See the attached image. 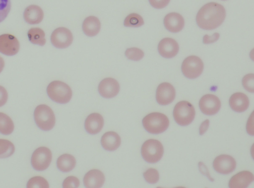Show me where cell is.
<instances>
[{"label":"cell","mask_w":254,"mask_h":188,"mask_svg":"<svg viewBox=\"0 0 254 188\" xmlns=\"http://www.w3.org/2000/svg\"><path fill=\"white\" fill-rule=\"evenodd\" d=\"M226 11L224 6L211 2L204 5L196 16L197 25L204 30H212L219 26L224 21Z\"/></svg>","instance_id":"1"},{"label":"cell","mask_w":254,"mask_h":188,"mask_svg":"<svg viewBox=\"0 0 254 188\" xmlns=\"http://www.w3.org/2000/svg\"><path fill=\"white\" fill-rule=\"evenodd\" d=\"M145 129L152 134H159L165 131L169 127V120L164 114L154 112L146 115L142 120Z\"/></svg>","instance_id":"2"},{"label":"cell","mask_w":254,"mask_h":188,"mask_svg":"<svg viewBox=\"0 0 254 188\" xmlns=\"http://www.w3.org/2000/svg\"><path fill=\"white\" fill-rule=\"evenodd\" d=\"M47 93L52 100L60 104L68 103L72 95L70 87L64 82L59 80L52 81L48 85Z\"/></svg>","instance_id":"3"},{"label":"cell","mask_w":254,"mask_h":188,"mask_svg":"<svg viewBox=\"0 0 254 188\" xmlns=\"http://www.w3.org/2000/svg\"><path fill=\"white\" fill-rule=\"evenodd\" d=\"M34 117L36 124L43 130H50L55 125L54 113L52 109L46 105L41 104L36 107Z\"/></svg>","instance_id":"4"},{"label":"cell","mask_w":254,"mask_h":188,"mask_svg":"<svg viewBox=\"0 0 254 188\" xmlns=\"http://www.w3.org/2000/svg\"><path fill=\"white\" fill-rule=\"evenodd\" d=\"M195 114L193 105L186 101L178 102L175 105L173 111L175 122L181 126L190 125L194 120Z\"/></svg>","instance_id":"5"},{"label":"cell","mask_w":254,"mask_h":188,"mask_svg":"<svg viewBox=\"0 0 254 188\" xmlns=\"http://www.w3.org/2000/svg\"><path fill=\"white\" fill-rule=\"evenodd\" d=\"M164 148L158 140L150 139L145 141L141 148V154L144 160L149 163H155L162 158Z\"/></svg>","instance_id":"6"},{"label":"cell","mask_w":254,"mask_h":188,"mask_svg":"<svg viewBox=\"0 0 254 188\" xmlns=\"http://www.w3.org/2000/svg\"><path fill=\"white\" fill-rule=\"evenodd\" d=\"M181 68L185 77L189 79H194L200 75L202 72L203 63L199 57L190 56L184 60Z\"/></svg>","instance_id":"7"},{"label":"cell","mask_w":254,"mask_h":188,"mask_svg":"<svg viewBox=\"0 0 254 188\" xmlns=\"http://www.w3.org/2000/svg\"><path fill=\"white\" fill-rule=\"evenodd\" d=\"M52 158V152L48 148L40 147L37 148L32 155V166L36 171H44L49 166Z\"/></svg>","instance_id":"8"},{"label":"cell","mask_w":254,"mask_h":188,"mask_svg":"<svg viewBox=\"0 0 254 188\" xmlns=\"http://www.w3.org/2000/svg\"><path fill=\"white\" fill-rule=\"evenodd\" d=\"M73 36L70 31L65 27H59L52 32L51 36V42L57 48L64 49L67 48L72 43Z\"/></svg>","instance_id":"9"},{"label":"cell","mask_w":254,"mask_h":188,"mask_svg":"<svg viewBox=\"0 0 254 188\" xmlns=\"http://www.w3.org/2000/svg\"><path fill=\"white\" fill-rule=\"evenodd\" d=\"M199 107L204 114L208 116L214 115L219 111L221 102L216 96L213 94H206L200 99Z\"/></svg>","instance_id":"10"},{"label":"cell","mask_w":254,"mask_h":188,"mask_svg":"<svg viewBox=\"0 0 254 188\" xmlns=\"http://www.w3.org/2000/svg\"><path fill=\"white\" fill-rule=\"evenodd\" d=\"M20 48L19 42L13 35L4 34L0 36V53L6 56L16 55Z\"/></svg>","instance_id":"11"},{"label":"cell","mask_w":254,"mask_h":188,"mask_svg":"<svg viewBox=\"0 0 254 188\" xmlns=\"http://www.w3.org/2000/svg\"><path fill=\"white\" fill-rule=\"evenodd\" d=\"M175 89L169 83H162L157 88L156 99L160 105H167L171 103L175 99Z\"/></svg>","instance_id":"12"},{"label":"cell","mask_w":254,"mask_h":188,"mask_svg":"<svg viewBox=\"0 0 254 188\" xmlns=\"http://www.w3.org/2000/svg\"><path fill=\"white\" fill-rule=\"evenodd\" d=\"M213 166L217 172L226 175L235 169L236 162L234 158L230 155H220L214 159Z\"/></svg>","instance_id":"13"},{"label":"cell","mask_w":254,"mask_h":188,"mask_svg":"<svg viewBox=\"0 0 254 188\" xmlns=\"http://www.w3.org/2000/svg\"><path fill=\"white\" fill-rule=\"evenodd\" d=\"M99 94L105 98H112L117 95L120 91L118 82L113 78L103 79L98 85Z\"/></svg>","instance_id":"14"},{"label":"cell","mask_w":254,"mask_h":188,"mask_svg":"<svg viewBox=\"0 0 254 188\" xmlns=\"http://www.w3.org/2000/svg\"><path fill=\"white\" fill-rule=\"evenodd\" d=\"M178 43L173 39L165 38L161 40L158 46L160 55L165 58H172L176 56L179 52Z\"/></svg>","instance_id":"15"},{"label":"cell","mask_w":254,"mask_h":188,"mask_svg":"<svg viewBox=\"0 0 254 188\" xmlns=\"http://www.w3.org/2000/svg\"><path fill=\"white\" fill-rule=\"evenodd\" d=\"M164 25L169 31L177 33L184 27L185 21L183 16L178 13L171 12L167 14L164 18Z\"/></svg>","instance_id":"16"},{"label":"cell","mask_w":254,"mask_h":188,"mask_svg":"<svg viewBox=\"0 0 254 188\" xmlns=\"http://www.w3.org/2000/svg\"><path fill=\"white\" fill-rule=\"evenodd\" d=\"M254 177L251 172L241 171L233 176L229 182L230 188H246L254 181Z\"/></svg>","instance_id":"17"},{"label":"cell","mask_w":254,"mask_h":188,"mask_svg":"<svg viewBox=\"0 0 254 188\" xmlns=\"http://www.w3.org/2000/svg\"><path fill=\"white\" fill-rule=\"evenodd\" d=\"M104 125V119L99 114L94 113L89 115L86 119L84 127L86 131L91 134L99 133Z\"/></svg>","instance_id":"18"},{"label":"cell","mask_w":254,"mask_h":188,"mask_svg":"<svg viewBox=\"0 0 254 188\" xmlns=\"http://www.w3.org/2000/svg\"><path fill=\"white\" fill-rule=\"evenodd\" d=\"M105 176L100 170L93 169L88 171L84 176L83 183L87 188H99L104 184Z\"/></svg>","instance_id":"19"},{"label":"cell","mask_w":254,"mask_h":188,"mask_svg":"<svg viewBox=\"0 0 254 188\" xmlns=\"http://www.w3.org/2000/svg\"><path fill=\"white\" fill-rule=\"evenodd\" d=\"M249 99L244 93L237 92L230 98L229 105L231 108L236 112H243L245 111L249 106Z\"/></svg>","instance_id":"20"},{"label":"cell","mask_w":254,"mask_h":188,"mask_svg":"<svg viewBox=\"0 0 254 188\" xmlns=\"http://www.w3.org/2000/svg\"><path fill=\"white\" fill-rule=\"evenodd\" d=\"M44 17V12L40 7L36 5H30L27 7L23 12L24 20L29 24L40 23Z\"/></svg>","instance_id":"21"},{"label":"cell","mask_w":254,"mask_h":188,"mask_svg":"<svg viewBox=\"0 0 254 188\" xmlns=\"http://www.w3.org/2000/svg\"><path fill=\"white\" fill-rule=\"evenodd\" d=\"M121 140L118 134L114 131H108L101 137V143L103 148L108 151H114L120 145Z\"/></svg>","instance_id":"22"},{"label":"cell","mask_w":254,"mask_h":188,"mask_svg":"<svg viewBox=\"0 0 254 188\" xmlns=\"http://www.w3.org/2000/svg\"><path fill=\"white\" fill-rule=\"evenodd\" d=\"M82 27L86 36L93 37L96 36L100 31L101 23L97 17L90 16L84 19Z\"/></svg>","instance_id":"23"},{"label":"cell","mask_w":254,"mask_h":188,"mask_svg":"<svg viewBox=\"0 0 254 188\" xmlns=\"http://www.w3.org/2000/svg\"><path fill=\"white\" fill-rule=\"evenodd\" d=\"M76 160L71 155L64 154L60 156L57 161L58 168L62 172H68L75 166Z\"/></svg>","instance_id":"24"},{"label":"cell","mask_w":254,"mask_h":188,"mask_svg":"<svg viewBox=\"0 0 254 188\" xmlns=\"http://www.w3.org/2000/svg\"><path fill=\"white\" fill-rule=\"evenodd\" d=\"M28 38L33 44L43 46L46 43L45 34L40 28H32L27 33Z\"/></svg>","instance_id":"25"},{"label":"cell","mask_w":254,"mask_h":188,"mask_svg":"<svg viewBox=\"0 0 254 188\" xmlns=\"http://www.w3.org/2000/svg\"><path fill=\"white\" fill-rule=\"evenodd\" d=\"M14 130V124L6 114L0 112V133L4 135L11 134Z\"/></svg>","instance_id":"26"},{"label":"cell","mask_w":254,"mask_h":188,"mask_svg":"<svg viewBox=\"0 0 254 188\" xmlns=\"http://www.w3.org/2000/svg\"><path fill=\"white\" fill-rule=\"evenodd\" d=\"M15 151L13 144L10 141L0 139V158H7L11 156Z\"/></svg>","instance_id":"27"},{"label":"cell","mask_w":254,"mask_h":188,"mask_svg":"<svg viewBox=\"0 0 254 188\" xmlns=\"http://www.w3.org/2000/svg\"><path fill=\"white\" fill-rule=\"evenodd\" d=\"M144 24L142 17L135 13H130L125 19L124 24L126 27H138Z\"/></svg>","instance_id":"28"},{"label":"cell","mask_w":254,"mask_h":188,"mask_svg":"<svg viewBox=\"0 0 254 188\" xmlns=\"http://www.w3.org/2000/svg\"><path fill=\"white\" fill-rule=\"evenodd\" d=\"M49 187V185L47 181L40 176H36L31 178L27 184V188H48Z\"/></svg>","instance_id":"29"},{"label":"cell","mask_w":254,"mask_h":188,"mask_svg":"<svg viewBox=\"0 0 254 188\" xmlns=\"http://www.w3.org/2000/svg\"><path fill=\"white\" fill-rule=\"evenodd\" d=\"M125 55L129 60L138 61L143 58L144 57V53L140 49L130 48L126 50Z\"/></svg>","instance_id":"30"},{"label":"cell","mask_w":254,"mask_h":188,"mask_svg":"<svg viewBox=\"0 0 254 188\" xmlns=\"http://www.w3.org/2000/svg\"><path fill=\"white\" fill-rule=\"evenodd\" d=\"M143 177L145 181L149 184H155L159 179V175L158 171L153 168L147 170L143 173Z\"/></svg>","instance_id":"31"},{"label":"cell","mask_w":254,"mask_h":188,"mask_svg":"<svg viewBox=\"0 0 254 188\" xmlns=\"http://www.w3.org/2000/svg\"><path fill=\"white\" fill-rule=\"evenodd\" d=\"M10 8V0H0V23L7 17Z\"/></svg>","instance_id":"32"},{"label":"cell","mask_w":254,"mask_h":188,"mask_svg":"<svg viewBox=\"0 0 254 188\" xmlns=\"http://www.w3.org/2000/svg\"><path fill=\"white\" fill-rule=\"evenodd\" d=\"M254 74H248L244 76L242 79V84L244 88L250 92H254Z\"/></svg>","instance_id":"33"},{"label":"cell","mask_w":254,"mask_h":188,"mask_svg":"<svg viewBox=\"0 0 254 188\" xmlns=\"http://www.w3.org/2000/svg\"><path fill=\"white\" fill-rule=\"evenodd\" d=\"M79 186V181L77 178L74 176L67 177L63 182L64 188H78Z\"/></svg>","instance_id":"34"},{"label":"cell","mask_w":254,"mask_h":188,"mask_svg":"<svg viewBox=\"0 0 254 188\" xmlns=\"http://www.w3.org/2000/svg\"><path fill=\"white\" fill-rule=\"evenodd\" d=\"M170 0H149V3L153 7L161 9L166 7Z\"/></svg>","instance_id":"35"},{"label":"cell","mask_w":254,"mask_h":188,"mask_svg":"<svg viewBox=\"0 0 254 188\" xmlns=\"http://www.w3.org/2000/svg\"><path fill=\"white\" fill-rule=\"evenodd\" d=\"M219 38V34L218 33H215L212 36L205 35L203 38V42L204 44H210L214 43L217 41Z\"/></svg>","instance_id":"36"},{"label":"cell","mask_w":254,"mask_h":188,"mask_svg":"<svg viewBox=\"0 0 254 188\" xmlns=\"http://www.w3.org/2000/svg\"><path fill=\"white\" fill-rule=\"evenodd\" d=\"M8 94L6 89L0 85V107L3 106L7 102Z\"/></svg>","instance_id":"37"},{"label":"cell","mask_w":254,"mask_h":188,"mask_svg":"<svg viewBox=\"0 0 254 188\" xmlns=\"http://www.w3.org/2000/svg\"><path fill=\"white\" fill-rule=\"evenodd\" d=\"M198 166L200 172L203 175L206 176L209 179V180L213 181L214 180L210 177L208 170L206 166L201 162H199Z\"/></svg>","instance_id":"38"},{"label":"cell","mask_w":254,"mask_h":188,"mask_svg":"<svg viewBox=\"0 0 254 188\" xmlns=\"http://www.w3.org/2000/svg\"><path fill=\"white\" fill-rule=\"evenodd\" d=\"M253 114V113H252L251 116L248 121L246 127L248 133L251 135H254Z\"/></svg>","instance_id":"39"},{"label":"cell","mask_w":254,"mask_h":188,"mask_svg":"<svg viewBox=\"0 0 254 188\" xmlns=\"http://www.w3.org/2000/svg\"><path fill=\"white\" fill-rule=\"evenodd\" d=\"M209 125V121L206 120L200 125L199 132L200 135H203L207 130Z\"/></svg>","instance_id":"40"},{"label":"cell","mask_w":254,"mask_h":188,"mask_svg":"<svg viewBox=\"0 0 254 188\" xmlns=\"http://www.w3.org/2000/svg\"><path fill=\"white\" fill-rule=\"evenodd\" d=\"M4 67V62L3 58L0 57V73L2 71Z\"/></svg>","instance_id":"41"},{"label":"cell","mask_w":254,"mask_h":188,"mask_svg":"<svg viewBox=\"0 0 254 188\" xmlns=\"http://www.w3.org/2000/svg\"></svg>","instance_id":"42"}]
</instances>
